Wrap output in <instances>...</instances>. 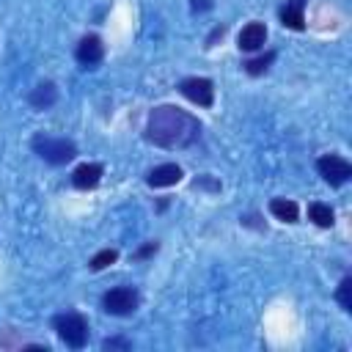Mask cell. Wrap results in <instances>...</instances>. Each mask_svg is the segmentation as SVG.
<instances>
[{
	"instance_id": "6da1fadb",
	"label": "cell",
	"mask_w": 352,
	"mask_h": 352,
	"mask_svg": "<svg viewBox=\"0 0 352 352\" xmlns=\"http://www.w3.org/2000/svg\"><path fill=\"white\" fill-rule=\"evenodd\" d=\"M198 132H201L198 118L173 104L154 107L146 121V140L162 148H184L198 138Z\"/></svg>"
},
{
	"instance_id": "7a4b0ae2",
	"label": "cell",
	"mask_w": 352,
	"mask_h": 352,
	"mask_svg": "<svg viewBox=\"0 0 352 352\" xmlns=\"http://www.w3.org/2000/svg\"><path fill=\"white\" fill-rule=\"evenodd\" d=\"M33 151L50 162V165H63L77 154V146L66 138H50V135H36L33 138Z\"/></svg>"
},
{
	"instance_id": "3957f363",
	"label": "cell",
	"mask_w": 352,
	"mask_h": 352,
	"mask_svg": "<svg viewBox=\"0 0 352 352\" xmlns=\"http://www.w3.org/2000/svg\"><path fill=\"white\" fill-rule=\"evenodd\" d=\"M52 327L58 330L60 341L72 349H82L88 344V322L80 316V314H58L52 319Z\"/></svg>"
},
{
	"instance_id": "277c9868",
	"label": "cell",
	"mask_w": 352,
	"mask_h": 352,
	"mask_svg": "<svg viewBox=\"0 0 352 352\" xmlns=\"http://www.w3.org/2000/svg\"><path fill=\"white\" fill-rule=\"evenodd\" d=\"M316 170H319V176H322L330 187H341V184H346V182L352 179V165H349L344 157H338V154H324V157H319V160H316Z\"/></svg>"
},
{
	"instance_id": "5b68a950",
	"label": "cell",
	"mask_w": 352,
	"mask_h": 352,
	"mask_svg": "<svg viewBox=\"0 0 352 352\" xmlns=\"http://www.w3.org/2000/svg\"><path fill=\"white\" fill-rule=\"evenodd\" d=\"M102 308L113 316H129L138 308V292L129 286H116L110 292H104L102 297Z\"/></svg>"
},
{
	"instance_id": "8992f818",
	"label": "cell",
	"mask_w": 352,
	"mask_h": 352,
	"mask_svg": "<svg viewBox=\"0 0 352 352\" xmlns=\"http://www.w3.org/2000/svg\"><path fill=\"white\" fill-rule=\"evenodd\" d=\"M179 91L184 99H190L198 107H212V102H214V85L206 77H187L179 82Z\"/></svg>"
},
{
	"instance_id": "52a82bcc",
	"label": "cell",
	"mask_w": 352,
	"mask_h": 352,
	"mask_svg": "<svg viewBox=\"0 0 352 352\" xmlns=\"http://www.w3.org/2000/svg\"><path fill=\"white\" fill-rule=\"evenodd\" d=\"M77 60L85 66V69H91V66H96L102 58H104V44H102V38L99 36H82L80 38V44H77Z\"/></svg>"
},
{
	"instance_id": "ba28073f",
	"label": "cell",
	"mask_w": 352,
	"mask_h": 352,
	"mask_svg": "<svg viewBox=\"0 0 352 352\" xmlns=\"http://www.w3.org/2000/svg\"><path fill=\"white\" fill-rule=\"evenodd\" d=\"M102 173H104V168H102L99 162H82V165L74 168L72 184H74L77 190H94V187L102 182Z\"/></svg>"
},
{
	"instance_id": "9c48e42d",
	"label": "cell",
	"mask_w": 352,
	"mask_h": 352,
	"mask_svg": "<svg viewBox=\"0 0 352 352\" xmlns=\"http://www.w3.org/2000/svg\"><path fill=\"white\" fill-rule=\"evenodd\" d=\"M239 50H245V52H256V50H261L264 47V41H267V28L261 25V22H248L242 30H239Z\"/></svg>"
},
{
	"instance_id": "30bf717a",
	"label": "cell",
	"mask_w": 352,
	"mask_h": 352,
	"mask_svg": "<svg viewBox=\"0 0 352 352\" xmlns=\"http://www.w3.org/2000/svg\"><path fill=\"white\" fill-rule=\"evenodd\" d=\"M179 179H182V168H179L176 162L157 165V168H151L148 176H146V182H148L151 187H170V184H176Z\"/></svg>"
},
{
	"instance_id": "8fae6325",
	"label": "cell",
	"mask_w": 352,
	"mask_h": 352,
	"mask_svg": "<svg viewBox=\"0 0 352 352\" xmlns=\"http://www.w3.org/2000/svg\"><path fill=\"white\" fill-rule=\"evenodd\" d=\"M302 8H305V0H286V6L280 8V22H283V28L302 30V28H305Z\"/></svg>"
},
{
	"instance_id": "7c38bea8",
	"label": "cell",
	"mask_w": 352,
	"mask_h": 352,
	"mask_svg": "<svg viewBox=\"0 0 352 352\" xmlns=\"http://www.w3.org/2000/svg\"><path fill=\"white\" fill-rule=\"evenodd\" d=\"M55 102H58V88H55L52 82H41V85H36L33 94H30V104H33L36 110H47V107H52Z\"/></svg>"
},
{
	"instance_id": "4fadbf2b",
	"label": "cell",
	"mask_w": 352,
	"mask_h": 352,
	"mask_svg": "<svg viewBox=\"0 0 352 352\" xmlns=\"http://www.w3.org/2000/svg\"><path fill=\"white\" fill-rule=\"evenodd\" d=\"M270 212H272L278 220H283V223H297V217H300L297 204L289 201V198H272V201H270Z\"/></svg>"
},
{
	"instance_id": "5bb4252c",
	"label": "cell",
	"mask_w": 352,
	"mask_h": 352,
	"mask_svg": "<svg viewBox=\"0 0 352 352\" xmlns=\"http://www.w3.org/2000/svg\"><path fill=\"white\" fill-rule=\"evenodd\" d=\"M308 217H311L319 228H330V226H333V220H336L333 209H330L327 204H322V201H314V204L308 206Z\"/></svg>"
},
{
	"instance_id": "9a60e30c",
	"label": "cell",
	"mask_w": 352,
	"mask_h": 352,
	"mask_svg": "<svg viewBox=\"0 0 352 352\" xmlns=\"http://www.w3.org/2000/svg\"><path fill=\"white\" fill-rule=\"evenodd\" d=\"M116 258H118V250H116V248H104V250H99V253L88 261V267H91L94 272H99V270H104V267L116 264Z\"/></svg>"
},
{
	"instance_id": "2e32d148",
	"label": "cell",
	"mask_w": 352,
	"mask_h": 352,
	"mask_svg": "<svg viewBox=\"0 0 352 352\" xmlns=\"http://www.w3.org/2000/svg\"><path fill=\"white\" fill-rule=\"evenodd\" d=\"M272 60H275V52H264V55H258V58H250V60L245 63V72L253 74V77H256V74H264Z\"/></svg>"
},
{
	"instance_id": "e0dca14e",
	"label": "cell",
	"mask_w": 352,
	"mask_h": 352,
	"mask_svg": "<svg viewBox=\"0 0 352 352\" xmlns=\"http://www.w3.org/2000/svg\"><path fill=\"white\" fill-rule=\"evenodd\" d=\"M336 300L341 302V308H344V311H352V278H344V280L338 283Z\"/></svg>"
},
{
	"instance_id": "ac0fdd59",
	"label": "cell",
	"mask_w": 352,
	"mask_h": 352,
	"mask_svg": "<svg viewBox=\"0 0 352 352\" xmlns=\"http://www.w3.org/2000/svg\"><path fill=\"white\" fill-rule=\"evenodd\" d=\"M102 349H129V341H124V338H107V341H102Z\"/></svg>"
},
{
	"instance_id": "d6986e66",
	"label": "cell",
	"mask_w": 352,
	"mask_h": 352,
	"mask_svg": "<svg viewBox=\"0 0 352 352\" xmlns=\"http://www.w3.org/2000/svg\"><path fill=\"white\" fill-rule=\"evenodd\" d=\"M151 253H157V242H148V245H143V248H140L135 256H138V258H146V256H151Z\"/></svg>"
},
{
	"instance_id": "ffe728a7",
	"label": "cell",
	"mask_w": 352,
	"mask_h": 352,
	"mask_svg": "<svg viewBox=\"0 0 352 352\" xmlns=\"http://www.w3.org/2000/svg\"><path fill=\"white\" fill-rule=\"evenodd\" d=\"M192 8H212L209 0H192Z\"/></svg>"
}]
</instances>
